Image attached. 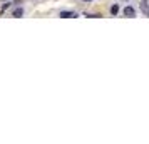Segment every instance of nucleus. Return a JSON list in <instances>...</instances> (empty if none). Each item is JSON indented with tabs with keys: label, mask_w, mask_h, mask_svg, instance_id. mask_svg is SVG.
<instances>
[{
	"label": "nucleus",
	"mask_w": 149,
	"mask_h": 144,
	"mask_svg": "<svg viewBox=\"0 0 149 144\" xmlns=\"http://www.w3.org/2000/svg\"><path fill=\"white\" fill-rule=\"evenodd\" d=\"M61 17L62 19H75L77 14L75 12H61Z\"/></svg>",
	"instance_id": "obj_3"
},
{
	"label": "nucleus",
	"mask_w": 149,
	"mask_h": 144,
	"mask_svg": "<svg viewBox=\"0 0 149 144\" xmlns=\"http://www.w3.org/2000/svg\"><path fill=\"white\" fill-rule=\"evenodd\" d=\"M86 2H91V0H86Z\"/></svg>",
	"instance_id": "obj_6"
},
{
	"label": "nucleus",
	"mask_w": 149,
	"mask_h": 144,
	"mask_svg": "<svg viewBox=\"0 0 149 144\" xmlns=\"http://www.w3.org/2000/svg\"><path fill=\"white\" fill-rule=\"evenodd\" d=\"M124 15L126 17H136V10L132 7H126L124 8Z\"/></svg>",
	"instance_id": "obj_2"
},
{
	"label": "nucleus",
	"mask_w": 149,
	"mask_h": 144,
	"mask_svg": "<svg viewBox=\"0 0 149 144\" xmlns=\"http://www.w3.org/2000/svg\"><path fill=\"white\" fill-rule=\"evenodd\" d=\"M117 12H119V5H112V8H111V14L117 15Z\"/></svg>",
	"instance_id": "obj_5"
},
{
	"label": "nucleus",
	"mask_w": 149,
	"mask_h": 144,
	"mask_svg": "<svg viewBox=\"0 0 149 144\" xmlns=\"http://www.w3.org/2000/svg\"><path fill=\"white\" fill-rule=\"evenodd\" d=\"M141 10H142V14L146 15V17H149V5H148V0H142V2H141Z\"/></svg>",
	"instance_id": "obj_1"
},
{
	"label": "nucleus",
	"mask_w": 149,
	"mask_h": 144,
	"mask_svg": "<svg viewBox=\"0 0 149 144\" xmlns=\"http://www.w3.org/2000/svg\"><path fill=\"white\" fill-rule=\"evenodd\" d=\"M22 15H24V8H15L14 10V17H17V19H19V17H22Z\"/></svg>",
	"instance_id": "obj_4"
}]
</instances>
